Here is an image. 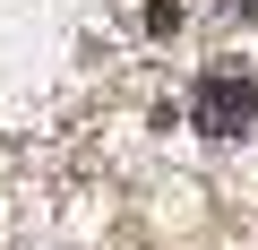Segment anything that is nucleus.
Segmentation results:
<instances>
[{
    "mask_svg": "<svg viewBox=\"0 0 258 250\" xmlns=\"http://www.w3.org/2000/svg\"><path fill=\"white\" fill-rule=\"evenodd\" d=\"M224 9H232V18H258V0H224Z\"/></svg>",
    "mask_w": 258,
    "mask_h": 250,
    "instance_id": "3",
    "label": "nucleus"
},
{
    "mask_svg": "<svg viewBox=\"0 0 258 250\" xmlns=\"http://www.w3.org/2000/svg\"><path fill=\"white\" fill-rule=\"evenodd\" d=\"M189 121H198L207 138H241L249 121H258V78H249L241 61L198 69V86H189Z\"/></svg>",
    "mask_w": 258,
    "mask_h": 250,
    "instance_id": "1",
    "label": "nucleus"
},
{
    "mask_svg": "<svg viewBox=\"0 0 258 250\" xmlns=\"http://www.w3.org/2000/svg\"><path fill=\"white\" fill-rule=\"evenodd\" d=\"M147 35H181V0H147Z\"/></svg>",
    "mask_w": 258,
    "mask_h": 250,
    "instance_id": "2",
    "label": "nucleus"
}]
</instances>
